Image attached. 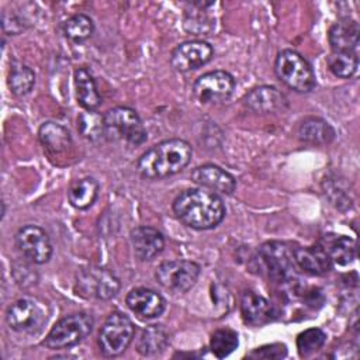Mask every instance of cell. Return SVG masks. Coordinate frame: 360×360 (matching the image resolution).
Here are the masks:
<instances>
[{
	"instance_id": "cell-22",
	"label": "cell",
	"mask_w": 360,
	"mask_h": 360,
	"mask_svg": "<svg viewBox=\"0 0 360 360\" xmlns=\"http://www.w3.org/2000/svg\"><path fill=\"white\" fill-rule=\"evenodd\" d=\"M75 89L77 103L87 111L96 110L101 104V96L97 90L94 77L86 68L75 70Z\"/></svg>"
},
{
	"instance_id": "cell-13",
	"label": "cell",
	"mask_w": 360,
	"mask_h": 360,
	"mask_svg": "<svg viewBox=\"0 0 360 360\" xmlns=\"http://www.w3.org/2000/svg\"><path fill=\"white\" fill-rule=\"evenodd\" d=\"M212 53V46L205 41H186L173 49L170 65L177 72H190L208 63Z\"/></svg>"
},
{
	"instance_id": "cell-17",
	"label": "cell",
	"mask_w": 360,
	"mask_h": 360,
	"mask_svg": "<svg viewBox=\"0 0 360 360\" xmlns=\"http://www.w3.org/2000/svg\"><path fill=\"white\" fill-rule=\"evenodd\" d=\"M131 243L139 260H152L165 248V238L160 231L152 226H136L131 231Z\"/></svg>"
},
{
	"instance_id": "cell-28",
	"label": "cell",
	"mask_w": 360,
	"mask_h": 360,
	"mask_svg": "<svg viewBox=\"0 0 360 360\" xmlns=\"http://www.w3.org/2000/svg\"><path fill=\"white\" fill-rule=\"evenodd\" d=\"M77 129L89 141H98L105 136L104 115L96 110L84 111L77 117Z\"/></svg>"
},
{
	"instance_id": "cell-3",
	"label": "cell",
	"mask_w": 360,
	"mask_h": 360,
	"mask_svg": "<svg viewBox=\"0 0 360 360\" xmlns=\"http://www.w3.org/2000/svg\"><path fill=\"white\" fill-rule=\"evenodd\" d=\"M274 70L277 77L285 86L298 93H309L316 86L311 65L304 56L292 49H284L277 53Z\"/></svg>"
},
{
	"instance_id": "cell-11",
	"label": "cell",
	"mask_w": 360,
	"mask_h": 360,
	"mask_svg": "<svg viewBox=\"0 0 360 360\" xmlns=\"http://www.w3.org/2000/svg\"><path fill=\"white\" fill-rule=\"evenodd\" d=\"M235 89V79L225 70H214L200 76L194 86L193 94L201 104H218L226 101Z\"/></svg>"
},
{
	"instance_id": "cell-32",
	"label": "cell",
	"mask_w": 360,
	"mask_h": 360,
	"mask_svg": "<svg viewBox=\"0 0 360 360\" xmlns=\"http://www.w3.org/2000/svg\"><path fill=\"white\" fill-rule=\"evenodd\" d=\"M326 342V333L319 328H309L297 336V349L301 357H309Z\"/></svg>"
},
{
	"instance_id": "cell-26",
	"label": "cell",
	"mask_w": 360,
	"mask_h": 360,
	"mask_svg": "<svg viewBox=\"0 0 360 360\" xmlns=\"http://www.w3.org/2000/svg\"><path fill=\"white\" fill-rule=\"evenodd\" d=\"M8 87L14 96H25L28 94L35 84V73L27 65L14 62L11 63V69L8 73Z\"/></svg>"
},
{
	"instance_id": "cell-2",
	"label": "cell",
	"mask_w": 360,
	"mask_h": 360,
	"mask_svg": "<svg viewBox=\"0 0 360 360\" xmlns=\"http://www.w3.org/2000/svg\"><path fill=\"white\" fill-rule=\"evenodd\" d=\"M191 156L193 149L188 142L166 139L143 152L136 163V169L143 179H165L183 170L190 163Z\"/></svg>"
},
{
	"instance_id": "cell-6",
	"label": "cell",
	"mask_w": 360,
	"mask_h": 360,
	"mask_svg": "<svg viewBox=\"0 0 360 360\" xmlns=\"http://www.w3.org/2000/svg\"><path fill=\"white\" fill-rule=\"evenodd\" d=\"M105 138L122 139L131 145H141L148 134L138 112L129 107H114L104 114Z\"/></svg>"
},
{
	"instance_id": "cell-14",
	"label": "cell",
	"mask_w": 360,
	"mask_h": 360,
	"mask_svg": "<svg viewBox=\"0 0 360 360\" xmlns=\"http://www.w3.org/2000/svg\"><path fill=\"white\" fill-rule=\"evenodd\" d=\"M125 302L128 308L141 319H153L163 314L165 298L153 290L138 287L128 292Z\"/></svg>"
},
{
	"instance_id": "cell-16",
	"label": "cell",
	"mask_w": 360,
	"mask_h": 360,
	"mask_svg": "<svg viewBox=\"0 0 360 360\" xmlns=\"http://www.w3.org/2000/svg\"><path fill=\"white\" fill-rule=\"evenodd\" d=\"M243 104L246 108L255 112L267 114V112H277L283 111L288 101L285 96L273 86H260L250 90L243 97Z\"/></svg>"
},
{
	"instance_id": "cell-8",
	"label": "cell",
	"mask_w": 360,
	"mask_h": 360,
	"mask_svg": "<svg viewBox=\"0 0 360 360\" xmlns=\"http://www.w3.org/2000/svg\"><path fill=\"white\" fill-rule=\"evenodd\" d=\"M76 285L82 295L97 300L115 297L121 287L118 277L112 271L98 266L80 269L76 276Z\"/></svg>"
},
{
	"instance_id": "cell-27",
	"label": "cell",
	"mask_w": 360,
	"mask_h": 360,
	"mask_svg": "<svg viewBox=\"0 0 360 360\" xmlns=\"http://www.w3.org/2000/svg\"><path fill=\"white\" fill-rule=\"evenodd\" d=\"M62 31L69 41L80 44L91 37L94 31V22L86 14H75L62 24Z\"/></svg>"
},
{
	"instance_id": "cell-23",
	"label": "cell",
	"mask_w": 360,
	"mask_h": 360,
	"mask_svg": "<svg viewBox=\"0 0 360 360\" xmlns=\"http://www.w3.org/2000/svg\"><path fill=\"white\" fill-rule=\"evenodd\" d=\"M38 138L44 145V148L52 153L65 152L72 143V136L68 128L53 121L44 122L39 127Z\"/></svg>"
},
{
	"instance_id": "cell-31",
	"label": "cell",
	"mask_w": 360,
	"mask_h": 360,
	"mask_svg": "<svg viewBox=\"0 0 360 360\" xmlns=\"http://www.w3.org/2000/svg\"><path fill=\"white\" fill-rule=\"evenodd\" d=\"M238 345H239L238 333L229 328L215 330L210 340V349L214 353V356L218 359H224L229 356L238 347Z\"/></svg>"
},
{
	"instance_id": "cell-20",
	"label": "cell",
	"mask_w": 360,
	"mask_h": 360,
	"mask_svg": "<svg viewBox=\"0 0 360 360\" xmlns=\"http://www.w3.org/2000/svg\"><path fill=\"white\" fill-rule=\"evenodd\" d=\"M328 39L333 52H354L360 39L359 24L354 20L343 18L330 27Z\"/></svg>"
},
{
	"instance_id": "cell-30",
	"label": "cell",
	"mask_w": 360,
	"mask_h": 360,
	"mask_svg": "<svg viewBox=\"0 0 360 360\" xmlns=\"http://www.w3.org/2000/svg\"><path fill=\"white\" fill-rule=\"evenodd\" d=\"M330 262L339 266H346L356 257V242L349 236H336L329 248H325Z\"/></svg>"
},
{
	"instance_id": "cell-33",
	"label": "cell",
	"mask_w": 360,
	"mask_h": 360,
	"mask_svg": "<svg viewBox=\"0 0 360 360\" xmlns=\"http://www.w3.org/2000/svg\"><path fill=\"white\" fill-rule=\"evenodd\" d=\"M285 356H287V347L283 343L264 345L262 347L255 349L249 354L250 359H283Z\"/></svg>"
},
{
	"instance_id": "cell-29",
	"label": "cell",
	"mask_w": 360,
	"mask_h": 360,
	"mask_svg": "<svg viewBox=\"0 0 360 360\" xmlns=\"http://www.w3.org/2000/svg\"><path fill=\"white\" fill-rule=\"evenodd\" d=\"M328 66L329 70L342 79L352 77L359 66V59L356 52H333L328 56Z\"/></svg>"
},
{
	"instance_id": "cell-5",
	"label": "cell",
	"mask_w": 360,
	"mask_h": 360,
	"mask_svg": "<svg viewBox=\"0 0 360 360\" xmlns=\"http://www.w3.org/2000/svg\"><path fill=\"white\" fill-rule=\"evenodd\" d=\"M94 321L86 312L68 315L58 321L46 335L44 345L51 350H62L80 343L93 330Z\"/></svg>"
},
{
	"instance_id": "cell-12",
	"label": "cell",
	"mask_w": 360,
	"mask_h": 360,
	"mask_svg": "<svg viewBox=\"0 0 360 360\" xmlns=\"http://www.w3.org/2000/svg\"><path fill=\"white\" fill-rule=\"evenodd\" d=\"M15 246L31 263H46L52 256V243L48 233L37 225H24L15 233Z\"/></svg>"
},
{
	"instance_id": "cell-1",
	"label": "cell",
	"mask_w": 360,
	"mask_h": 360,
	"mask_svg": "<svg viewBox=\"0 0 360 360\" xmlns=\"http://www.w3.org/2000/svg\"><path fill=\"white\" fill-rule=\"evenodd\" d=\"M173 212L186 226L205 231L215 228L225 217L222 198L204 187L181 191L173 201Z\"/></svg>"
},
{
	"instance_id": "cell-18",
	"label": "cell",
	"mask_w": 360,
	"mask_h": 360,
	"mask_svg": "<svg viewBox=\"0 0 360 360\" xmlns=\"http://www.w3.org/2000/svg\"><path fill=\"white\" fill-rule=\"evenodd\" d=\"M240 312L243 321L252 326H262L276 318V311L271 302L253 291L243 292L240 300Z\"/></svg>"
},
{
	"instance_id": "cell-9",
	"label": "cell",
	"mask_w": 360,
	"mask_h": 360,
	"mask_svg": "<svg viewBox=\"0 0 360 360\" xmlns=\"http://www.w3.org/2000/svg\"><path fill=\"white\" fill-rule=\"evenodd\" d=\"M200 276V266L191 260L163 262L155 271L158 283L174 292H187Z\"/></svg>"
},
{
	"instance_id": "cell-15",
	"label": "cell",
	"mask_w": 360,
	"mask_h": 360,
	"mask_svg": "<svg viewBox=\"0 0 360 360\" xmlns=\"http://www.w3.org/2000/svg\"><path fill=\"white\" fill-rule=\"evenodd\" d=\"M190 179L200 187L208 188L214 193L232 194L236 188L235 177L215 165H202L195 167L191 172Z\"/></svg>"
},
{
	"instance_id": "cell-10",
	"label": "cell",
	"mask_w": 360,
	"mask_h": 360,
	"mask_svg": "<svg viewBox=\"0 0 360 360\" xmlns=\"http://www.w3.org/2000/svg\"><path fill=\"white\" fill-rule=\"evenodd\" d=\"M6 321L15 332L37 333L46 322V312L35 300L20 298L8 307Z\"/></svg>"
},
{
	"instance_id": "cell-19",
	"label": "cell",
	"mask_w": 360,
	"mask_h": 360,
	"mask_svg": "<svg viewBox=\"0 0 360 360\" xmlns=\"http://www.w3.org/2000/svg\"><path fill=\"white\" fill-rule=\"evenodd\" d=\"M295 264L308 274L322 276L332 269V262L322 246L297 248L292 250Z\"/></svg>"
},
{
	"instance_id": "cell-34",
	"label": "cell",
	"mask_w": 360,
	"mask_h": 360,
	"mask_svg": "<svg viewBox=\"0 0 360 360\" xmlns=\"http://www.w3.org/2000/svg\"><path fill=\"white\" fill-rule=\"evenodd\" d=\"M210 22H211V20L207 18L205 15H202V14H198V15L191 14V15L186 17V20H184V27H186V30L190 31V32L201 34V32H208V31L211 30V28L207 27V25L211 27Z\"/></svg>"
},
{
	"instance_id": "cell-7",
	"label": "cell",
	"mask_w": 360,
	"mask_h": 360,
	"mask_svg": "<svg viewBox=\"0 0 360 360\" xmlns=\"http://www.w3.org/2000/svg\"><path fill=\"white\" fill-rule=\"evenodd\" d=\"M134 333L135 326L125 314H110L98 333L100 352L107 357L120 356L132 342Z\"/></svg>"
},
{
	"instance_id": "cell-24",
	"label": "cell",
	"mask_w": 360,
	"mask_h": 360,
	"mask_svg": "<svg viewBox=\"0 0 360 360\" xmlns=\"http://www.w3.org/2000/svg\"><path fill=\"white\" fill-rule=\"evenodd\" d=\"M98 195V183L93 177L75 180L68 188L69 202L77 210L90 208Z\"/></svg>"
},
{
	"instance_id": "cell-4",
	"label": "cell",
	"mask_w": 360,
	"mask_h": 360,
	"mask_svg": "<svg viewBox=\"0 0 360 360\" xmlns=\"http://www.w3.org/2000/svg\"><path fill=\"white\" fill-rule=\"evenodd\" d=\"M253 259L256 269L274 281H291L294 277V253L285 243L267 242L259 248Z\"/></svg>"
},
{
	"instance_id": "cell-25",
	"label": "cell",
	"mask_w": 360,
	"mask_h": 360,
	"mask_svg": "<svg viewBox=\"0 0 360 360\" xmlns=\"http://www.w3.org/2000/svg\"><path fill=\"white\" fill-rule=\"evenodd\" d=\"M167 343V332L160 325H150L142 330L136 343V350L142 356H153L163 352Z\"/></svg>"
},
{
	"instance_id": "cell-21",
	"label": "cell",
	"mask_w": 360,
	"mask_h": 360,
	"mask_svg": "<svg viewBox=\"0 0 360 360\" xmlns=\"http://www.w3.org/2000/svg\"><path fill=\"white\" fill-rule=\"evenodd\" d=\"M297 136L305 143L326 145L335 139V129L319 117H308L298 125Z\"/></svg>"
}]
</instances>
